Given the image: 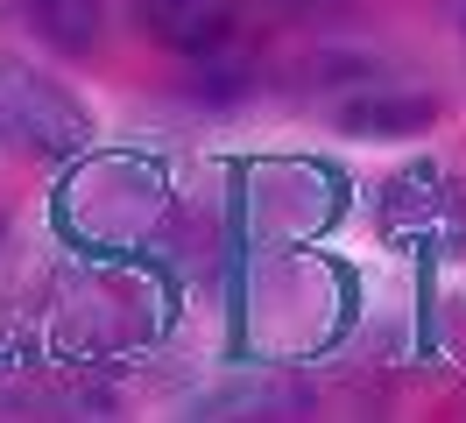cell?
<instances>
[{
	"mask_svg": "<svg viewBox=\"0 0 466 423\" xmlns=\"http://www.w3.org/2000/svg\"><path fill=\"white\" fill-rule=\"evenodd\" d=\"M0 141H15L29 156H78L92 141V113L43 64L0 56Z\"/></svg>",
	"mask_w": 466,
	"mask_h": 423,
	"instance_id": "6da1fadb",
	"label": "cell"
},
{
	"mask_svg": "<svg viewBox=\"0 0 466 423\" xmlns=\"http://www.w3.org/2000/svg\"><path fill=\"white\" fill-rule=\"evenodd\" d=\"M135 28L170 56H219L240 43V0H135Z\"/></svg>",
	"mask_w": 466,
	"mask_h": 423,
	"instance_id": "7a4b0ae2",
	"label": "cell"
},
{
	"mask_svg": "<svg viewBox=\"0 0 466 423\" xmlns=\"http://www.w3.org/2000/svg\"><path fill=\"white\" fill-rule=\"evenodd\" d=\"M15 15L57 56H92L106 35V0H15Z\"/></svg>",
	"mask_w": 466,
	"mask_h": 423,
	"instance_id": "3957f363",
	"label": "cell"
},
{
	"mask_svg": "<svg viewBox=\"0 0 466 423\" xmlns=\"http://www.w3.org/2000/svg\"><path fill=\"white\" fill-rule=\"evenodd\" d=\"M438 92H347L339 106V127L347 135H417L438 120Z\"/></svg>",
	"mask_w": 466,
	"mask_h": 423,
	"instance_id": "277c9868",
	"label": "cell"
},
{
	"mask_svg": "<svg viewBox=\"0 0 466 423\" xmlns=\"http://www.w3.org/2000/svg\"><path fill=\"white\" fill-rule=\"evenodd\" d=\"M198 417H240V409H262V417H290V409H304V395H290L283 381H262V388H240V395H205V402H191Z\"/></svg>",
	"mask_w": 466,
	"mask_h": 423,
	"instance_id": "5b68a950",
	"label": "cell"
},
{
	"mask_svg": "<svg viewBox=\"0 0 466 423\" xmlns=\"http://www.w3.org/2000/svg\"><path fill=\"white\" fill-rule=\"evenodd\" d=\"M290 7H319V0H290Z\"/></svg>",
	"mask_w": 466,
	"mask_h": 423,
	"instance_id": "8992f818",
	"label": "cell"
}]
</instances>
